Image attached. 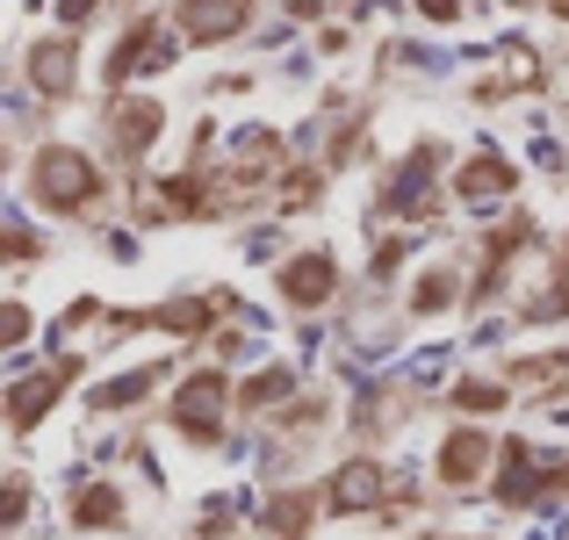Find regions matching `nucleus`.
Listing matches in <instances>:
<instances>
[{
    "instance_id": "nucleus-14",
    "label": "nucleus",
    "mask_w": 569,
    "mask_h": 540,
    "mask_svg": "<svg viewBox=\"0 0 569 540\" xmlns=\"http://www.w3.org/2000/svg\"><path fill=\"white\" fill-rule=\"evenodd\" d=\"M455 397L469 403V411H498V403H505V389H498V382H461Z\"/></svg>"
},
{
    "instance_id": "nucleus-1",
    "label": "nucleus",
    "mask_w": 569,
    "mask_h": 540,
    "mask_svg": "<svg viewBox=\"0 0 569 540\" xmlns=\"http://www.w3.org/2000/svg\"><path fill=\"white\" fill-rule=\"evenodd\" d=\"M94 188H101V180H94V167H87L80 152H43V159H37V194H43L51 209L94 202Z\"/></svg>"
},
{
    "instance_id": "nucleus-8",
    "label": "nucleus",
    "mask_w": 569,
    "mask_h": 540,
    "mask_svg": "<svg viewBox=\"0 0 569 540\" xmlns=\"http://www.w3.org/2000/svg\"><path fill=\"white\" fill-rule=\"evenodd\" d=\"M332 498H339V512H361V504H376V498H382V476H376V461H353V469H339Z\"/></svg>"
},
{
    "instance_id": "nucleus-3",
    "label": "nucleus",
    "mask_w": 569,
    "mask_h": 540,
    "mask_svg": "<svg viewBox=\"0 0 569 540\" xmlns=\"http://www.w3.org/2000/svg\"><path fill=\"white\" fill-rule=\"evenodd\" d=\"M167 58H173L167 29H159V22H138V29L123 37V51L109 58V80H130V72H152V66H167Z\"/></svg>"
},
{
    "instance_id": "nucleus-7",
    "label": "nucleus",
    "mask_w": 569,
    "mask_h": 540,
    "mask_svg": "<svg viewBox=\"0 0 569 540\" xmlns=\"http://www.w3.org/2000/svg\"><path fill=\"white\" fill-rule=\"evenodd\" d=\"M483 454H490L483 432H455L447 454H440V476H447V483H476V476H483Z\"/></svg>"
},
{
    "instance_id": "nucleus-2",
    "label": "nucleus",
    "mask_w": 569,
    "mask_h": 540,
    "mask_svg": "<svg viewBox=\"0 0 569 540\" xmlns=\"http://www.w3.org/2000/svg\"><path fill=\"white\" fill-rule=\"evenodd\" d=\"M217 403H223V374H194L173 397V418H181L188 440H217Z\"/></svg>"
},
{
    "instance_id": "nucleus-9",
    "label": "nucleus",
    "mask_w": 569,
    "mask_h": 540,
    "mask_svg": "<svg viewBox=\"0 0 569 540\" xmlns=\"http://www.w3.org/2000/svg\"><path fill=\"white\" fill-rule=\"evenodd\" d=\"M505 188H512V167H505V159H476V167H461V194H469V202L505 194Z\"/></svg>"
},
{
    "instance_id": "nucleus-15",
    "label": "nucleus",
    "mask_w": 569,
    "mask_h": 540,
    "mask_svg": "<svg viewBox=\"0 0 569 540\" xmlns=\"http://www.w3.org/2000/svg\"><path fill=\"white\" fill-rule=\"evenodd\" d=\"M455 8H461V0H426V14H432V22H447Z\"/></svg>"
},
{
    "instance_id": "nucleus-4",
    "label": "nucleus",
    "mask_w": 569,
    "mask_h": 540,
    "mask_svg": "<svg viewBox=\"0 0 569 540\" xmlns=\"http://www.w3.org/2000/svg\"><path fill=\"white\" fill-rule=\"evenodd\" d=\"M181 29L194 43H217L231 29H246V0H181Z\"/></svg>"
},
{
    "instance_id": "nucleus-5",
    "label": "nucleus",
    "mask_w": 569,
    "mask_h": 540,
    "mask_svg": "<svg viewBox=\"0 0 569 540\" xmlns=\"http://www.w3.org/2000/svg\"><path fill=\"white\" fill-rule=\"evenodd\" d=\"M281 289H289V303L318 310L325 296H332V260H325V252H303L296 267H281Z\"/></svg>"
},
{
    "instance_id": "nucleus-12",
    "label": "nucleus",
    "mask_w": 569,
    "mask_h": 540,
    "mask_svg": "<svg viewBox=\"0 0 569 540\" xmlns=\"http://www.w3.org/2000/svg\"><path fill=\"white\" fill-rule=\"evenodd\" d=\"M303 527H310V498H281L274 504V533L281 540H303Z\"/></svg>"
},
{
    "instance_id": "nucleus-6",
    "label": "nucleus",
    "mask_w": 569,
    "mask_h": 540,
    "mask_svg": "<svg viewBox=\"0 0 569 540\" xmlns=\"http://www.w3.org/2000/svg\"><path fill=\"white\" fill-rule=\"evenodd\" d=\"M109 138H116V152H144V144L159 138V109H152V101H123V109H109Z\"/></svg>"
},
{
    "instance_id": "nucleus-10",
    "label": "nucleus",
    "mask_w": 569,
    "mask_h": 540,
    "mask_svg": "<svg viewBox=\"0 0 569 540\" xmlns=\"http://www.w3.org/2000/svg\"><path fill=\"white\" fill-rule=\"evenodd\" d=\"M58 382H66V368H58V374H37V382H22V389H14V426H37V418H43V403L58 397Z\"/></svg>"
},
{
    "instance_id": "nucleus-13",
    "label": "nucleus",
    "mask_w": 569,
    "mask_h": 540,
    "mask_svg": "<svg viewBox=\"0 0 569 540\" xmlns=\"http://www.w3.org/2000/svg\"><path fill=\"white\" fill-rule=\"evenodd\" d=\"M116 519V490H87L80 498V527H109Z\"/></svg>"
},
{
    "instance_id": "nucleus-11",
    "label": "nucleus",
    "mask_w": 569,
    "mask_h": 540,
    "mask_svg": "<svg viewBox=\"0 0 569 540\" xmlns=\"http://www.w3.org/2000/svg\"><path fill=\"white\" fill-rule=\"evenodd\" d=\"M66 80H72V51L66 43H43L37 51V87L43 94H66Z\"/></svg>"
},
{
    "instance_id": "nucleus-16",
    "label": "nucleus",
    "mask_w": 569,
    "mask_h": 540,
    "mask_svg": "<svg viewBox=\"0 0 569 540\" xmlns=\"http://www.w3.org/2000/svg\"><path fill=\"white\" fill-rule=\"evenodd\" d=\"M80 14H94V0H66V22H80Z\"/></svg>"
}]
</instances>
